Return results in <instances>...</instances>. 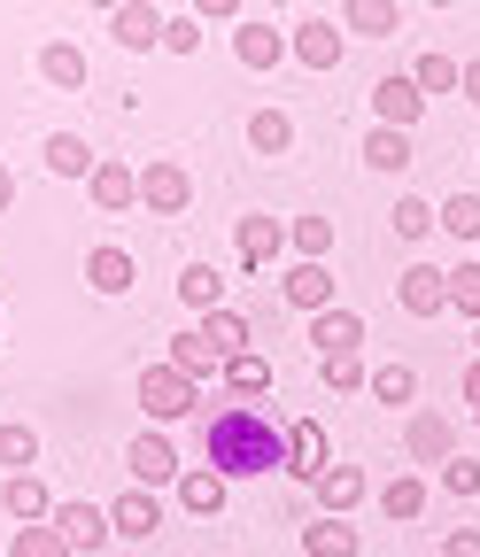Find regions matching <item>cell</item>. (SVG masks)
<instances>
[{
  "instance_id": "obj_32",
  "label": "cell",
  "mask_w": 480,
  "mask_h": 557,
  "mask_svg": "<svg viewBox=\"0 0 480 557\" xmlns=\"http://www.w3.org/2000/svg\"><path fill=\"white\" fill-rule=\"evenodd\" d=\"M179 295H186V310L201 318V310H218V302H225V278H218L210 263H186V271H179Z\"/></svg>"
},
{
  "instance_id": "obj_22",
  "label": "cell",
  "mask_w": 480,
  "mask_h": 557,
  "mask_svg": "<svg viewBox=\"0 0 480 557\" xmlns=\"http://www.w3.org/2000/svg\"><path fill=\"white\" fill-rule=\"evenodd\" d=\"M194 325H201V341H210V348H218L225 364H233L241 348H248V318H241V310H225V302H218V310H201Z\"/></svg>"
},
{
  "instance_id": "obj_8",
  "label": "cell",
  "mask_w": 480,
  "mask_h": 557,
  "mask_svg": "<svg viewBox=\"0 0 480 557\" xmlns=\"http://www.w3.org/2000/svg\"><path fill=\"white\" fill-rule=\"evenodd\" d=\"M233 248H241L248 271L280 263V256H287V218H241V225H233Z\"/></svg>"
},
{
  "instance_id": "obj_47",
  "label": "cell",
  "mask_w": 480,
  "mask_h": 557,
  "mask_svg": "<svg viewBox=\"0 0 480 557\" xmlns=\"http://www.w3.org/2000/svg\"><path fill=\"white\" fill-rule=\"evenodd\" d=\"M465 403L480 410V364H465Z\"/></svg>"
},
{
  "instance_id": "obj_2",
  "label": "cell",
  "mask_w": 480,
  "mask_h": 557,
  "mask_svg": "<svg viewBox=\"0 0 480 557\" xmlns=\"http://www.w3.org/2000/svg\"><path fill=\"white\" fill-rule=\"evenodd\" d=\"M132 403H140L156 426H179V418H194V410H201V395H194V380H186L179 364H148L140 380H132Z\"/></svg>"
},
{
  "instance_id": "obj_26",
  "label": "cell",
  "mask_w": 480,
  "mask_h": 557,
  "mask_svg": "<svg viewBox=\"0 0 480 557\" xmlns=\"http://www.w3.org/2000/svg\"><path fill=\"white\" fill-rule=\"evenodd\" d=\"M225 395H233V403H263V395H271V364L256 357V348H241V357L225 364Z\"/></svg>"
},
{
  "instance_id": "obj_11",
  "label": "cell",
  "mask_w": 480,
  "mask_h": 557,
  "mask_svg": "<svg viewBox=\"0 0 480 557\" xmlns=\"http://www.w3.org/2000/svg\"><path fill=\"white\" fill-rule=\"evenodd\" d=\"M0 511H9L16 527H47L54 519V496L39 472H9V487H0Z\"/></svg>"
},
{
  "instance_id": "obj_38",
  "label": "cell",
  "mask_w": 480,
  "mask_h": 557,
  "mask_svg": "<svg viewBox=\"0 0 480 557\" xmlns=\"http://www.w3.org/2000/svg\"><path fill=\"white\" fill-rule=\"evenodd\" d=\"M287 240L303 248V263H325V248H333V218H287Z\"/></svg>"
},
{
  "instance_id": "obj_33",
  "label": "cell",
  "mask_w": 480,
  "mask_h": 557,
  "mask_svg": "<svg viewBox=\"0 0 480 557\" xmlns=\"http://www.w3.org/2000/svg\"><path fill=\"white\" fill-rule=\"evenodd\" d=\"M0 465H9V472H39V434L24 426V418L0 426Z\"/></svg>"
},
{
  "instance_id": "obj_49",
  "label": "cell",
  "mask_w": 480,
  "mask_h": 557,
  "mask_svg": "<svg viewBox=\"0 0 480 557\" xmlns=\"http://www.w3.org/2000/svg\"><path fill=\"white\" fill-rule=\"evenodd\" d=\"M94 9H109V16H116V9H124V0H94Z\"/></svg>"
},
{
  "instance_id": "obj_19",
  "label": "cell",
  "mask_w": 480,
  "mask_h": 557,
  "mask_svg": "<svg viewBox=\"0 0 480 557\" xmlns=\"http://www.w3.org/2000/svg\"><path fill=\"white\" fill-rule=\"evenodd\" d=\"M171 496H179V511H194V519H210V511L225 504V472H218V465H186Z\"/></svg>"
},
{
  "instance_id": "obj_28",
  "label": "cell",
  "mask_w": 480,
  "mask_h": 557,
  "mask_svg": "<svg viewBox=\"0 0 480 557\" xmlns=\"http://www.w3.org/2000/svg\"><path fill=\"white\" fill-rule=\"evenodd\" d=\"M248 148H256V156H287V148H295V116H287V109H256V116H248Z\"/></svg>"
},
{
  "instance_id": "obj_43",
  "label": "cell",
  "mask_w": 480,
  "mask_h": 557,
  "mask_svg": "<svg viewBox=\"0 0 480 557\" xmlns=\"http://www.w3.org/2000/svg\"><path fill=\"white\" fill-rule=\"evenodd\" d=\"M163 47H171V54H194V47H201V16H171V24H163Z\"/></svg>"
},
{
  "instance_id": "obj_40",
  "label": "cell",
  "mask_w": 480,
  "mask_h": 557,
  "mask_svg": "<svg viewBox=\"0 0 480 557\" xmlns=\"http://www.w3.org/2000/svg\"><path fill=\"white\" fill-rule=\"evenodd\" d=\"M442 225L472 248V240H480V194H450V201H442Z\"/></svg>"
},
{
  "instance_id": "obj_39",
  "label": "cell",
  "mask_w": 480,
  "mask_h": 557,
  "mask_svg": "<svg viewBox=\"0 0 480 557\" xmlns=\"http://www.w3.org/2000/svg\"><path fill=\"white\" fill-rule=\"evenodd\" d=\"M318 380H325L333 395H357V387H372L365 357H318Z\"/></svg>"
},
{
  "instance_id": "obj_48",
  "label": "cell",
  "mask_w": 480,
  "mask_h": 557,
  "mask_svg": "<svg viewBox=\"0 0 480 557\" xmlns=\"http://www.w3.org/2000/svg\"><path fill=\"white\" fill-rule=\"evenodd\" d=\"M16 201V178H9V163H0V209H9Z\"/></svg>"
},
{
  "instance_id": "obj_18",
  "label": "cell",
  "mask_w": 480,
  "mask_h": 557,
  "mask_svg": "<svg viewBox=\"0 0 480 557\" xmlns=\"http://www.w3.org/2000/svg\"><path fill=\"white\" fill-rule=\"evenodd\" d=\"M457 449V426L442 410H410V465H450Z\"/></svg>"
},
{
  "instance_id": "obj_35",
  "label": "cell",
  "mask_w": 480,
  "mask_h": 557,
  "mask_svg": "<svg viewBox=\"0 0 480 557\" xmlns=\"http://www.w3.org/2000/svg\"><path fill=\"white\" fill-rule=\"evenodd\" d=\"M387 218H395V233H403V240H410V248H419V240H427V233H434V225H442V209H427V201H419V194H403V201H395V209H387Z\"/></svg>"
},
{
  "instance_id": "obj_34",
  "label": "cell",
  "mask_w": 480,
  "mask_h": 557,
  "mask_svg": "<svg viewBox=\"0 0 480 557\" xmlns=\"http://www.w3.org/2000/svg\"><path fill=\"white\" fill-rule=\"evenodd\" d=\"M9 557H78L71 542H62V527L47 519V527H16V542H9Z\"/></svg>"
},
{
  "instance_id": "obj_50",
  "label": "cell",
  "mask_w": 480,
  "mask_h": 557,
  "mask_svg": "<svg viewBox=\"0 0 480 557\" xmlns=\"http://www.w3.org/2000/svg\"><path fill=\"white\" fill-rule=\"evenodd\" d=\"M427 9H450V0H427Z\"/></svg>"
},
{
  "instance_id": "obj_42",
  "label": "cell",
  "mask_w": 480,
  "mask_h": 557,
  "mask_svg": "<svg viewBox=\"0 0 480 557\" xmlns=\"http://www.w3.org/2000/svg\"><path fill=\"white\" fill-rule=\"evenodd\" d=\"M442 487H450V496H480V465L472 457H450L442 465Z\"/></svg>"
},
{
  "instance_id": "obj_1",
  "label": "cell",
  "mask_w": 480,
  "mask_h": 557,
  "mask_svg": "<svg viewBox=\"0 0 480 557\" xmlns=\"http://www.w3.org/2000/svg\"><path fill=\"white\" fill-rule=\"evenodd\" d=\"M201 457H210L225 480H263L287 465V426L271 403H225L201 418Z\"/></svg>"
},
{
  "instance_id": "obj_46",
  "label": "cell",
  "mask_w": 480,
  "mask_h": 557,
  "mask_svg": "<svg viewBox=\"0 0 480 557\" xmlns=\"http://www.w3.org/2000/svg\"><path fill=\"white\" fill-rule=\"evenodd\" d=\"M457 94H465V101H472V109H480V54H472V62H465V86H457Z\"/></svg>"
},
{
  "instance_id": "obj_31",
  "label": "cell",
  "mask_w": 480,
  "mask_h": 557,
  "mask_svg": "<svg viewBox=\"0 0 480 557\" xmlns=\"http://www.w3.org/2000/svg\"><path fill=\"white\" fill-rule=\"evenodd\" d=\"M365 163H372V171H403V163H410V132L372 124V132H365Z\"/></svg>"
},
{
  "instance_id": "obj_36",
  "label": "cell",
  "mask_w": 480,
  "mask_h": 557,
  "mask_svg": "<svg viewBox=\"0 0 480 557\" xmlns=\"http://www.w3.org/2000/svg\"><path fill=\"white\" fill-rule=\"evenodd\" d=\"M372 395L395 403V410H410V403H419V372H410V364H380L372 372Z\"/></svg>"
},
{
  "instance_id": "obj_4",
  "label": "cell",
  "mask_w": 480,
  "mask_h": 557,
  "mask_svg": "<svg viewBox=\"0 0 480 557\" xmlns=\"http://www.w3.org/2000/svg\"><path fill=\"white\" fill-rule=\"evenodd\" d=\"M186 201H194V178H186L171 156H156V163L140 171V209H156V218H179Z\"/></svg>"
},
{
  "instance_id": "obj_20",
  "label": "cell",
  "mask_w": 480,
  "mask_h": 557,
  "mask_svg": "<svg viewBox=\"0 0 480 557\" xmlns=\"http://www.w3.org/2000/svg\"><path fill=\"white\" fill-rule=\"evenodd\" d=\"M365 549V534L349 527V519H333V511H318L310 527H303V557H357Z\"/></svg>"
},
{
  "instance_id": "obj_17",
  "label": "cell",
  "mask_w": 480,
  "mask_h": 557,
  "mask_svg": "<svg viewBox=\"0 0 480 557\" xmlns=\"http://www.w3.org/2000/svg\"><path fill=\"white\" fill-rule=\"evenodd\" d=\"M372 496V480H365V465H325V480H318V511H333V519H349L357 504Z\"/></svg>"
},
{
  "instance_id": "obj_37",
  "label": "cell",
  "mask_w": 480,
  "mask_h": 557,
  "mask_svg": "<svg viewBox=\"0 0 480 557\" xmlns=\"http://www.w3.org/2000/svg\"><path fill=\"white\" fill-rule=\"evenodd\" d=\"M410 78H419V94H450V86H465V62H450V54H419V62H410Z\"/></svg>"
},
{
  "instance_id": "obj_15",
  "label": "cell",
  "mask_w": 480,
  "mask_h": 557,
  "mask_svg": "<svg viewBox=\"0 0 480 557\" xmlns=\"http://www.w3.org/2000/svg\"><path fill=\"white\" fill-rule=\"evenodd\" d=\"M109 527H116L124 542H148V534L163 527V504H156V487H124V496L109 504Z\"/></svg>"
},
{
  "instance_id": "obj_7",
  "label": "cell",
  "mask_w": 480,
  "mask_h": 557,
  "mask_svg": "<svg viewBox=\"0 0 480 557\" xmlns=\"http://www.w3.org/2000/svg\"><path fill=\"white\" fill-rule=\"evenodd\" d=\"M86 194L109 209V218H124V209H140V171L116 163V156H101V163H94V178H86Z\"/></svg>"
},
{
  "instance_id": "obj_27",
  "label": "cell",
  "mask_w": 480,
  "mask_h": 557,
  "mask_svg": "<svg viewBox=\"0 0 480 557\" xmlns=\"http://www.w3.org/2000/svg\"><path fill=\"white\" fill-rule=\"evenodd\" d=\"M86 287H94V295H124V287H132V256H124L116 240L86 256Z\"/></svg>"
},
{
  "instance_id": "obj_13",
  "label": "cell",
  "mask_w": 480,
  "mask_h": 557,
  "mask_svg": "<svg viewBox=\"0 0 480 557\" xmlns=\"http://www.w3.org/2000/svg\"><path fill=\"white\" fill-rule=\"evenodd\" d=\"M54 527H62V542H71L78 557H86V549H101V542L116 534V527H109V511H101V504H86V496H78V504H54Z\"/></svg>"
},
{
  "instance_id": "obj_9",
  "label": "cell",
  "mask_w": 480,
  "mask_h": 557,
  "mask_svg": "<svg viewBox=\"0 0 480 557\" xmlns=\"http://www.w3.org/2000/svg\"><path fill=\"white\" fill-rule=\"evenodd\" d=\"M163 9L156 0H124V9L109 16V32H116V47H132V54H148V47H163Z\"/></svg>"
},
{
  "instance_id": "obj_45",
  "label": "cell",
  "mask_w": 480,
  "mask_h": 557,
  "mask_svg": "<svg viewBox=\"0 0 480 557\" xmlns=\"http://www.w3.org/2000/svg\"><path fill=\"white\" fill-rule=\"evenodd\" d=\"M194 16H201V24H218V16L233 24V16H241V0H194Z\"/></svg>"
},
{
  "instance_id": "obj_12",
  "label": "cell",
  "mask_w": 480,
  "mask_h": 557,
  "mask_svg": "<svg viewBox=\"0 0 480 557\" xmlns=\"http://www.w3.org/2000/svg\"><path fill=\"white\" fill-rule=\"evenodd\" d=\"M287 32L280 24H233V54H241V70H280L287 62Z\"/></svg>"
},
{
  "instance_id": "obj_41",
  "label": "cell",
  "mask_w": 480,
  "mask_h": 557,
  "mask_svg": "<svg viewBox=\"0 0 480 557\" xmlns=\"http://www.w3.org/2000/svg\"><path fill=\"white\" fill-rule=\"evenodd\" d=\"M450 310H465V318H480V256H465V263L450 271Z\"/></svg>"
},
{
  "instance_id": "obj_29",
  "label": "cell",
  "mask_w": 480,
  "mask_h": 557,
  "mask_svg": "<svg viewBox=\"0 0 480 557\" xmlns=\"http://www.w3.org/2000/svg\"><path fill=\"white\" fill-rule=\"evenodd\" d=\"M419 511H427V480H419V472H403V480H387V487H380V519L410 527Z\"/></svg>"
},
{
  "instance_id": "obj_51",
  "label": "cell",
  "mask_w": 480,
  "mask_h": 557,
  "mask_svg": "<svg viewBox=\"0 0 480 557\" xmlns=\"http://www.w3.org/2000/svg\"><path fill=\"white\" fill-rule=\"evenodd\" d=\"M271 9H287V0H271Z\"/></svg>"
},
{
  "instance_id": "obj_3",
  "label": "cell",
  "mask_w": 480,
  "mask_h": 557,
  "mask_svg": "<svg viewBox=\"0 0 480 557\" xmlns=\"http://www.w3.org/2000/svg\"><path fill=\"white\" fill-rule=\"evenodd\" d=\"M124 465H132V487H179V472H186L163 426H148V434H132V442H124Z\"/></svg>"
},
{
  "instance_id": "obj_30",
  "label": "cell",
  "mask_w": 480,
  "mask_h": 557,
  "mask_svg": "<svg viewBox=\"0 0 480 557\" xmlns=\"http://www.w3.org/2000/svg\"><path fill=\"white\" fill-rule=\"evenodd\" d=\"M163 364H179L186 380H201V372H225V357H218L210 341H201V325H186V333L171 341V357H163Z\"/></svg>"
},
{
  "instance_id": "obj_16",
  "label": "cell",
  "mask_w": 480,
  "mask_h": 557,
  "mask_svg": "<svg viewBox=\"0 0 480 557\" xmlns=\"http://www.w3.org/2000/svg\"><path fill=\"white\" fill-rule=\"evenodd\" d=\"M341 47H349V39H341L333 16H303V24H295V62H303V70H333Z\"/></svg>"
},
{
  "instance_id": "obj_23",
  "label": "cell",
  "mask_w": 480,
  "mask_h": 557,
  "mask_svg": "<svg viewBox=\"0 0 480 557\" xmlns=\"http://www.w3.org/2000/svg\"><path fill=\"white\" fill-rule=\"evenodd\" d=\"M39 78L62 86V94H78V86H86V54H78L71 39H47V47H39Z\"/></svg>"
},
{
  "instance_id": "obj_6",
  "label": "cell",
  "mask_w": 480,
  "mask_h": 557,
  "mask_svg": "<svg viewBox=\"0 0 480 557\" xmlns=\"http://www.w3.org/2000/svg\"><path fill=\"white\" fill-rule=\"evenodd\" d=\"M372 109H380V124L410 132V124L427 116V94H419V78H410V70H395V78H380V86H372Z\"/></svg>"
},
{
  "instance_id": "obj_25",
  "label": "cell",
  "mask_w": 480,
  "mask_h": 557,
  "mask_svg": "<svg viewBox=\"0 0 480 557\" xmlns=\"http://www.w3.org/2000/svg\"><path fill=\"white\" fill-rule=\"evenodd\" d=\"M39 156H47L54 178H94V148H86L78 132H47V148H39Z\"/></svg>"
},
{
  "instance_id": "obj_14",
  "label": "cell",
  "mask_w": 480,
  "mask_h": 557,
  "mask_svg": "<svg viewBox=\"0 0 480 557\" xmlns=\"http://www.w3.org/2000/svg\"><path fill=\"white\" fill-rule=\"evenodd\" d=\"M310 341H318V357H357V348H365V318L333 302V310L310 318Z\"/></svg>"
},
{
  "instance_id": "obj_5",
  "label": "cell",
  "mask_w": 480,
  "mask_h": 557,
  "mask_svg": "<svg viewBox=\"0 0 480 557\" xmlns=\"http://www.w3.org/2000/svg\"><path fill=\"white\" fill-rule=\"evenodd\" d=\"M395 302H403L410 318H442V310H450V271H442V263H410L403 287H395Z\"/></svg>"
},
{
  "instance_id": "obj_10",
  "label": "cell",
  "mask_w": 480,
  "mask_h": 557,
  "mask_svg": "<svg viewBox=\"0 0 480 557\" xmlns=\"http://www.w3.org/2000/svg\"><path fill=\"white\" fill-rule=\"evenodd\" d=\"M325 465H333V449H325V426H318V418H295V426H287V472L295 480H325Z\"/></svg>"
},
{
  "instance_id": "obj_21",
  "label": "cell",
  "mask_w": 480,
  "mask_h": 557,
  "mask_svg": "<svg viewBox=\"0 0 480 557\" xmlns=\"http://www.w3.org/2000/svg\"><path fill=\"white\" fill-rule=\"evenodd\" d=\"M341 32H357V39H395V32H403V9H395V0H341Z\"/></svg>"
},
{
  "instance_id": "obj_44",
  "label": "cell",
  "mask_w": 480,
  "mask_h": 557,
  "mask_svg": "<svg viewBox=\"0 0 480 557\" xmlns=\"http://www.w3.org/2000/svg\"><path fill=\"white\" fill-rule=\"evenodd\" d=\"M442 557H480V527H457V534L442 542Z\"/></svg>"
},
{
  "instance_id": "obj_24",
  "label": "cell",
  "mask_w": 480,
  "mask_h": 557,
  "mask_svg": "<svg viewBox=\"0 0 480 557\" xmlns=\"http://www.w3.org/2000/svg\"><path fill=\"white\" fill-rule=\"evenodd\" d=\"M287 302L310 310V318L333 310V271H325V263H295V271H287Z\"/></svg>"
}]
</instances>
